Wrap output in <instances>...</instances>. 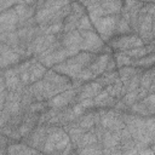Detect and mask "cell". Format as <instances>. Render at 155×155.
I'll use <instances>...</instances> for the list:
<instances>
[{"label":"cell","mask_w":155,"mask_h":155,"mask_svg":"<svg viewBox=\"0 0 155 155\" xmlns=\"http://www.w3.org/2000/svg\"><path fill=\"white\" fill-rule=\"evenodd\" d=\"M102 90H103V86L99 85L97 81L87 82L86 85H84L79 88L78 96H76V102H80V101L87 99V98H94Z\"/></svg>","instance_id":"obj_9"},{"label":"cell","mask_w":155,"mask_h":155,"mask_svg":"<svg viewBox=\"0 0 155 155\" xmlns=\"http://www.w3.org/2000/svg\"><path fill=\"white\" fill-rule=\"evenodd\" d=\"M39 150H33L31 147L28 144H12L7 147L8 154H28V153H36Z\"/></svg>","instance_id":"obj_16"},{"label":"cell","mask_w":155,"mask_h":155,"mask_svg":"<svg viewBox=\"0 0 155 155\" xmlns=\"http://www.w3.org/2000/svg\"><path fill=\"white\" fill-rule=\"evenodd\" d=\"M119 76H120V80L122 81V84H124V86L134 76V75H137V74H139V73H142V70H140V68L139 67H131V65H125V67H121V68H119Z\"/></svg>","instance_id":"obj_13"},{"label":"cell","mask_w":155,"mask_h":155,"mask_svg":"<svg viewBox=\"0 0 155 155\" xmlns=\"http://www.w3.org/2000/svg\"><path fill=\"white\" fill-rule=\"evenodd\" d=\"M59 39H61V42H62L63 47L69 48V50L81 51V47H82V35H81V33L78 29L63 33Z\"/></svg>","instance_id":"obj_7"},{"label":"cell","mask_w":155,"mask_h":155,"mask_svg":"<svg viewBox=\"0 0 155 155\" xmlns=\"http://www.w3.org/2000/svg\"><path fill=\"white\" fill-rule=\"evenodd\" d=\"M78 88L75 87V85H73L71 88L65 90L58 94H56L54 97L50 98L47 101V107L51 108H56V109H63L65 107H68L74 99H76L75 97L78 96Z\"/></svg>","instance_id":"obj_5"},{"label":"cell","mask_w":155,"mask_h":155,"mask_svg":"<svg viewBox=\"0 0 155 155\" xmlns=\"http://www.w3.org/2000/svg\"><path fill=\"white\" fill-rule=\"evenodd\" d=\"M21 58H22L21 53L15 51L8 45L1 42V67L2 69H6L10 65L21 63Z\"/></svg>","instance_id":"obj_8"},{"label":"cell","mask_w":155,"mask_h":155,"mask_svg":"<svg viewBox=\"0 0 155 155\" xmlns=\"http://www.w3.org/2000/svg\"><path fill=\"white\" fill-rule=\"evenodd\" d=\"M17 4H22V1L21 0H1V12L16 6Z\"/></svg>","instance_id":"obj_19"},{"label":"cell","mask_w":155,"mask_h":155,"mask_svg":"<svg viewBox=\"0 0 155 155\" xmlns=\"http://www.w3.org/2000/svg\"><path fill=\"white\" fill-rule=\"evenodd\" d=\"M22 2H24V4H28V5H34L38 0H21Z\"/></svg>","instance_id":"obj_20"},{"label":"cell","mask_w":155,"mask_h":155,"mask_svg":"<svg viewBox=\"0 0 155 155\" xmlns=\"http://www.w3.org/2000/svg\"><path fill=\"white\" fill-rule=\"evenodd\" d=\"M78 30H96L91 18H90V16L87 13L81 17V19H80V22L78 24Z\"/></svg>","instance_id":"obj_18"},{"label":"cell","mask_w":155,"mask_h":155,"mask_svg":"<svg viewBox=\"0 0 155 155\" xmlns=\"http://www.w3.org/2000/svg\"><path fill=\"white\" fill-rule=\"evenodd\" d=\"M117 79H120L119 71L113 70V71H105V73H103L102 75L98 76V79H97L96 81H97L99 85H102L103 87H105V86H108V85L115 82Z\"/></svg>","instance_id":"obj_15"},{"label":"cell","mask_w":155,"mask_h":155,"mask_svg":"<svg viewBox=\"0 0 155 155\" xmlns=\"http://www.w3.org/2000/svg\"><path fill=\"white\" fill-rule=\"evenodd\" d=\"M82 35V47L81 51H87L99 54L101 52H108L104 50V40L99 36L96 30H79Z\"/></svg>","instance_id":"obj_3"},{"label":"cell","mask_w":155,"mask_h":155,"mask_svg":"<svg viewBox=\"0 0 155 155\" xmlns=\"http://www.w3.org/2000/svg\"><path fill=\"white\" fill-rule=\"evenodd\" d=\"M96 31L105 41H109L116 35V27L119 21V15H107L101 17H90Z\"/></svg>","instance_id":"obj_2"},{"label":"cell","mask_w":155,"mask_h":155,"mask_svg":"<svg viewBox=\"0 0 155 155\" xmlns=\"http://www.w3.org/2000/svg\"><path fill=\"white\" fill-rule=\"evenodd\" d=\"M18 24H19V17H18V13H17L15 6L1 12V17H0V30H1V33L17 30Z\"/></svg>","instance_id":"obj_6"},{"label":"cell","mask_w":155,"mask_h":155,"mask_svg":"<svg viewBox=\"0 0 155 155\" xmlns=\"http://www.w3.org/2000/svg\"><path fill=\"white\" fill-rule=\"evenodd\" d=\"M76 124L85 131H90L96 125V113H87L76 119Z\"/></svg>","instance_id":"obj_14"},{"label":"cell","mask_w":155,"mask_h":155,"mask_svg":"<svg viewBox=\"0 0 155 155\" xmlns=\"http://www.w3.org/2000/svg\"><path fill=\"white\" fill-rule=\"evenodd\" d=\"M70 147H73V143L70 140L68 132L64 130V127L50 126L48 134L44 144L42 151L44 153H67V151H70Z\"/></svg>","instance_id":"obj_1"},{"label":"cell","mask_w":155,"mask_h":155,"mask_svg":"<svg viewBox=\"0 0 155 155\" xmlns=\"http://www.w3.org/2000/svg\"><path fill=\"white\" fill-rule=\"evenodd\" d=\"M94 104L97 105V107H102V108H107V107H113V105H115L116 104V98L115 97H113V96H110L109 94V92L104 88V90H102L94 98Z\"/></svg>","instance_id":"obj_12"},{"label":"cell","mask_w":155,"mask_h":155,"mask_svg":"<svg viewBox=\"0 0 155 155\" xmlns=\"http://www.w3.org/2000/svg\"><path fill=\"white\" fill-rule=\"evenodd\" d=\"M109 45L120 52H125V51L139 47L144 45V42L136 33H131V34H124V35H115L109 40Z\"/></svg>","instance_id":"obj_4"},{"label":"cell","mask_w":155,"mask_h":155,"mask_svg":"<svg viewBox=\"0 0 155 155\" xmlns=\"http://www.w3.org/2000/svg\"><path fill=\"white\" fill-rule=\"evenodd\" d=\"M114 58H115V62H116L117 68H121V67L131 65V64H132V58L128 57L125 52H120V51H119L117 53H115Z\"/></svg>","instance_id":"obj_17"},{"label":"cell","mask_w":155,"mask_h":155,"mask_svg":"<svg viewBox=\"0 0 155 155\" xmlns=\"http://www.w3.org/2000/svg\"><path fill=\"white\" fill-rule=\"evenodd\" d=\"M110 57H111V56H110L108 52H104V53H102V54H98L97 58L92 62V64L88 67V68L91 69V71L93 73L94 79L98 78L99 75H102L103 73H105L107 65H108V62H109Z\"/></svg>","instance_id":"obj_10"},{"label":"cell","mask_w":155,"mask_h":155,"mask_svg":"<svg viewBox=\"0 0 155 155\" xmlns=\"http://www.w3.org/2000/svg\"><path fill=\"white\" fill-rule=\"evenodd\" d=\"M47 71L46 67L35 57L31 59L30 67H29V78H30V84L36 82L39 80H41L45 75V73Z\"/></svg>","instance_id":"obj_11"}]
</instances>
